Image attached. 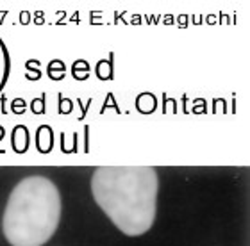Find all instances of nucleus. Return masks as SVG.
I'll return each instance as SVG.
<instances>
[{
	"label": "nucleus",
	"mask_w": 250,
	"mask_h": 246,
	"mask_svg": "<svg viewBox=\"0 0 250 246\" xmlns=\"http://www.w3.org/2000/svg\"><path fill=\"white\" fill-rule=\"evenodd\" d=\"M157 189V171L150 166H100L91 177L95 202L127 236L152 228Z\"/></svg>",
	"instance_id": "obj_1"
},
{
	"label": "nucleus",
	"mask_w": 250,
	"mask_h": 246,
	"mask_svg": "<svg viewBox=\"0 0 250 246\" xmlns=\"http://www.w3.org/2000/svg\"><path fill=\"white\" fill-rule=\"evenodd\" d=\"M61 220V194L47 177H27L11 191L2 230L13 246H43Z\"/></svg>",
	"instance_id": "obj_2"
}]
</instances>
